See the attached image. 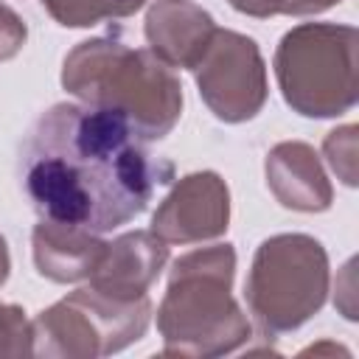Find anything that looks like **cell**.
<instances>
[{"label":"cell","instance_id":"2","mask_svg":"<svg viewBox=\"0 0 359 359\" xmlns=\"http://www.w3.org/2000/svg\"><path fill=\"white\" fill-rule=\"evenodd\" d=\"M62 87L81 104L121 115L143 143L163 140L182 118L174 67L115 31L84 39L65 56Z\"/></svg>","mask_w":359,"mask_h":359},{"label":"cell","instance_id":"11","mask_svg":"<svg viewBox=\"0 0 359 359\" xmlns=\"http://www.w3.org/2000/svg\"><path fill=\"white\" fill-rule=\"evenodd\" d=\"M107 241L101 233L62 224L50 219H39L31 233V255L34 266L42 278L53 283H79L90 280L104 258Z\"/></svg>","mask_w":359,"mask_h":359},{"label":"cell","instance_id":"16","mask_svg":"<svg viewBox=\"0 0 359 359\" xmlns=\"http://www.w3.org/2000/svg\"><path fill=\"white\" fill-rule=\"evenodd\" d=\"M227 3L238 14H247V17H255V20L283 14V0H227Z\"/></svg>","mask_w":359,"mask_h":359},{"label":"cell","instance_id":"17","mask_svg":"<svg viewBox=\"0 0 359 359\" xmlns=\"http://www.w3.org/2000/svg\"><path fill=\"white\" fill-rule=\"evenodd\" d=\"M337 3H342V0H283V14L286 17H311V14L328 11Z\"/></svg>","mask_w":359,"mask_h":359},{"label":"cell","instance_id":"13","mask_svg":"<svg viewBox=\"0 0 359 359\" xmlns=\"http://www.w3.org/2000/svg\"><path fill=\"white\" fill-rule=\"evenodd\" d=\"M356 123L337 126L323 140V157L337 174V180L348 188H356Z\"/></svg>","mask_w":359,"mask_h":359},{"label":"cell","instance_id":"7","mask_svg":"<svg viewBox=\"0 0 359 359\" xmlns=\"http://www.w3.org/2000/svg\"><path fill=\"white\" fill-rule=\"evenodd\" d=\"M230 227V188L216 171H191L174 180L151 216V233L171 244H205Z\"/></svg>","mask_w":359,"mask_h":359},{"label":"cell","instance_id":"14","mask_svg":"<svg viewBox=\"0 0 359 359\" xmlns=\"http://www.w3.org/2000/svg\"><path fill=\"white\" fill-rule=\"evenodd\" d=\"M34 353V325L22 306L0 303V356H31Z\"/></svg>","mask_w":359,"mask_h":359},{"label":"cell","instance_id":"4","mask_svg":"<svg viewBox=\"0 0 359 359\" xmlns=\"http://www.w3.org/2000/svg\"><path fill=\"white\" fill-rule=\"evenodd\" d=\"M359 31L345 22H300L275 48L283 101L303 118H339L359 101Z\"/></svg>","mask_w":359,"mask_h":359},{"label":"cell","instance_id":"9","mask_svg":"<svg viewBox=\"0 0 359 359\" xmlns=\"http://www.w3.org/2000/svg\"><path fill=\"white\" fill-rule=\"evenodd\" d=\"M216 20L194 0H154L146 11L143 34L149 50L168 67L194 70L208 50Z\"/></svg>","mask_w":359,"mask_h":359},{"label":"cell","instance_id":"10","mask_svg":"<svg viewBox=\"0 0 359 359\" xmlns=\"http://www.w3.org/2000/svg\"><path fill=\"white\" fill-rule=\"evenodd\" d=\"M264 174L272 196L297 213H323L334 202L331 180L314 146L303 140H283L266 151Z\"/></svg>","mask_w":359,"mask_h":359},{"label":"cell","instance_id":"19","mask_svg":"<svg viewBox=\"0 0 359 359\" xmlns=\"http://www.w3.org/2000/svg\"><path fill=\"white\" fill-rule=\"evenodd\" d=\"M317 351H331V353H348L345 348H339V345H334V342H323V345H311V348H306L303 353H317Z\"/></svg>","mask_w":359,"mask_h":359},{"label":"cell","instance_id":"12","mask_svg":"<svg viewBox=\"0 0 359 359\" xmlns=\"http://www.w3.org/2000/svg\"><path fill=\"white\" fill-rule=\"evenodd\" d=\"M39 3L65 28H90L107 20H123L146 6V0H39Z\"/></svg>","mask_w":359,"mask_h":359},{"label":"cell","instance_id":"5","mask_svg":"<svg viewBox=\"0 0 359 359\" xmlns=\"http://www.w3.org/2000/svg\"><path fill=\"white\" fill-rule=\"evenodd\" d=\"M331 266L320 238L309 233H275L252 255L244 297L252 323L266 339L297 331L328 300Z\"/></svg>","mask_w":359,"mask_h":359},{"label":"cell","instance_id":"3","mask_svg":"<svg viewBox=\"0 0 359 359\" xmlns=\"http://www.w3.org/2000/svg\"><path fill=\"white\" fill-rule=\"evenodd\" d=\"M236 278L233 244L199 247L180 255L157 306L163 356L210 359L236 353L252 337V323L230 294Z\"/></svg>","mask_w":359,"mask_h":359},{"label":"cell","instance_id":"15","mask_svg":"<svg viewBox=\"0 0 359 359\" xmlns=\"http://www.w3.org/2000/svg\"><path fill=\"white\" fill-rule=\"evenodd\" d=\"M25 39H28V28L22 17L11 6L0 3V62L14 59L22 50Z\"/></svg>","mask_w":359,"mask_h":359},{"label":"cell","instance_id":"8","mask_svg":"<svg viewBox=\"0 0 359 359\" xmlns=\"http://www.w3.org/2000/svg\"><path fill=\"white\" fill-rule=\"evenodd\" d=\"M168 264V244L151 230H129L107 241L98 269L90 275V286L121 300L146 297L160 272Z\"/></svg>","mask_w":359,"mask_h":359},{"label":"cell","instance_id":"6","mask_svg":"<svg viewBox=\"0 0 359 359\" xmlns=\"http://www.w3.org/2000/svg\"><path fill=\"white\" fill-rule=\"evenodd\" d=\"M199 98L224 123L252 121L269 95L266 62L252 36L216 28L208 50L191 70Z\"/></svg>","mask_w":359,"mask_h":359},{"label":"cell","instance_id":"1","mask_svg":"<svg viewBox=\"0 0 359 359\" xmlns=\"http://www.w3.org/2000/svg\"><path fill=\"white\" fill-rule=\"evenodd\" d=\"M174 163L154 157L132 126L107 109L59 101L20 143V185L39 219L109 233L140 216Z\"/></svg>","mask_w":359,"mask_h":359},{"label":"cell","instance_id":"18","mask_svg":"<svg viewBox=\"0 0 359 359\" xmlns=\"http://www.w3.org/2000/svg\"><path fill=\"white\" fill-rule=\"evenodd\" d=\"M11 275V252H8V241L0 236V286L8 280Z\"/></svg>","mask_w":359,"mask_h":359}]
</instances>
